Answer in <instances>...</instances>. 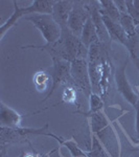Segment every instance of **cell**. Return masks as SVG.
<instances>
[{"mask_svg": "<svg viewBox=\"0 0 139 157\" xmlns=\"http://www.w3.org/2000/svg\"><path fill=\"white\" fill-rule=\"evenodd\" d=\"M22 48H35L41 49L48 52L51 57L66 60L68 62L77 59H87L88 58V47H86L82 42L80 37L73 35L68 27L62 29L61 38L54 43L44 45H26Z\"/></svg>", "mask_w": 139, "mask_h": 157, "instance_id": "1", "label": "cell"}, {"mask_svg": "<svg viewBox=\"0 0 139 157\" xmlns=\"http://www.w3.org/2000/svg\"><path fill=\"white\" fill-rule=\"evenodd\" d=\"M29 135H44L57 139L61 144L64 139L59 137L48 130V124L42 128H6L1 127V157L4 155L6 146L12 145L15 143H22L24 140H28Z\"/></svg>", "mask_w": 139, "mask_h": 157, "instance_id": "2", "label": "cell"}, {"mask_svg": "<svg viewBox=\"0 0 139 157\" xmlns=\"http://www.w3.org/2000/svg\"><path fill=\"white\" fill-rule=\"evenodd\" d=\"M57 0H35L32 4L26 7H20L16 1H13L14 3V13L9 19L4 22L0 27V39H2L4 34L17 23V21L22 18L25 15L32 14H52V9Z\"/></svg>", "mask_w": 139, "mask_h": 157, "instance_id": "3", "label": "cell"}, {"mask_svg": "<svg viewBox=\"0 0 139 157\" xmlns=\"http://www.w3.org/2000/svg\"><path fill=\"white\" fill-rule=\"evenodd\" d=\"M30 21L34 26H36L41 32L47 44L54 43L61 38L62 27L55 22L54 17L49 14H32L24 18Z\"/></svg>", "mask_w": 139, "mask_h": 157, "instance_id": "4", "label": "cell"}, {"mask_svg": "<svg viewBox=\"0 0 139 157\" xmlns=\"http://www.w3.org/2000/svg\"><path fill=\"white\" fill-rule=\"evenodd\" d=\"M54 62V66H52V86L50 88V90L47 93L46 98L43 100V102L47 101L48 98L54 94V92L55 91L59 86L61 85H72L73 84V80L71 78V62H68L66 60L59 59V58H54L52 59Z\"/></svg>", "mask_w": 139, "mask_h": 157, "instance_id": "5", "label": "cell"}, {"mask_svg": "<svg viewBox=\"0 0 139 157\" xmlns=\"http://www.w3.org/2000/svg\"><path fill=\"white\" fill-rule=\"evenodd\" d=\"M71 78L74 87L82 91L86 97L89 98L92 93V87L88 71L87 59H77L71 62Z\"/></svg>", "mask_w": 139, "mask_h": 157, "instance_id": "6", "label": "cell"}, {"mask_svg": "<svg viewBox=\"0 0 139 157\" xmlns=\"http://www.w3.org/2000/svg\"><path fill=\"white\" fill-rule=\"evenodd\" d=\"M128 63H129V58H127L125 62L116 69L114 78H115L117 91L122 95L123 98H125L129 104H131L133 107H135L136 104H137L139 101V95H137L134 92L132 86H131V84L129 83V81L127 78L126 69H127Z\"/></svg>", "mask_w": 139, "mask_h": 157, "instance_id": "7", "label": "cell"}, {"mask_svg": "<svg viewBox=\"0 0 139 157\" xmlns=\"http://www.w3.org/2000/svg\"><path fill=\"white\" fill-rule=\"evenodd\" d=\"M90 17L89 11L85 6V1H74L72 11L67 22V27L73 35L80 37L82 35L84 25Z\"/></svg>", "mask_w": 139, "mask_h": 157, "instance_id": "8", "label": "cell"}, {"mask_svg": "<svg viewBox=\"0 0 139 157\" xmlns=\"http://www.w3.org/2000/svg\"><path fill=\"white\" fill-rule=\"evenodd\" d=\"M85 6L89 11L90 17L94 23L100 41L103 43H111L112 40L108 34V30L103 21V17L100 13V1H85Z\"/></svg>", "mask_w": 139, "mask_h": 157, "instance_id": "9", "label": "cell"}, {"mask_svg": "<svg viewBox=\"0 0 139 157\" xmlns=\"http://www.w3.org/2000/svg\"><path fill=\"white\" fill-rule=\"evenodd\" d=\"M94 135L100 139L102 145L105 147L111 157H119V143H118L117 135L115 134V131L113 130L110 124L94 133Z\"/></svg>", "mask_w": 139, "mask_h": 157, "instance_id": "10", "label": "cell"}, {"mask_svg": "<svg viewBox=\"0 0 139 157\" xmlns=\"http://www.w3.org/2000/svg\"><path fill=\"white\" fill-rule=\"evenodd\" d=\"M74 1L71 0H57L52 9L51 16L62 29L67 27V22L72 11Z\"/></svg>", "mask_w": 139, "mask_h": 157, "instance_id": "11", "label": "cell"}, {"mask_svg": "<svg viewBox=\"0 0 139 157\" xmlns=\"http://www.w3.org/2000/svg\"><path fill=\"white\" fill-rule=\"evenodd\" d=\"M23 115L17 112L9 106L0 104V124L1 127L6 128H19L21 126Z\"/></svg>", "mask_w": 139, "mask_h": 157, "instance_id": "12", "label": "cell"}, {"mask_svg": "<svg viewBox=\"0 0 139 157\" xmlns=\"http://www.w3.org/2000/svg\"><path fill=\"white\" fill-rule=\"evenodd\" d=\"M88 71L92 87V92L100 95V80L103 75V62L100 61H88Z\"/></svg>", "mask_w": 139, "mask_h": 157, "instance_id": "13", "label": "cell"}, {"mask_svg": "<svg viewBox=\"0 0 139 157\" xmlns=\"http://www.w3.org/2000/svg\"><path fill=\"white\" fill-rule=\"evenodd\" d=\"M103 17V21L105 23L106 29L108 30V34L111 38L112 41H117L121 43L122 45L126 44V41L128 39V36L126 34V32L123 30V29L121 27V25L118 22H115L113 20H111L108 17L102 16Z\"/></svg>", "mask_w": 139, "mask_h": 157, "instance_id": "14", "label": "cell"}, {"mask_svg": "<svg viewBox=\"0 0 139 157\" xmlns=\"http://www.w3.org/2000/svg\"><path fill=\"white\" fill-rule=\"evenodd\" d=\"M125 46L128 49L130 58L133 60L139 72V26L136 27V32L132 36H128Z\"/></svg>", "mask_w": 139, "mask_h": 157, "instance_id": "15", "label": "cell"}, {"mask_svg": "<svg viewBox=\"0 0 139 157\" xmlns=\"http://www.w3.org/2000/svg\"><path fill=\"white\" fill-rule=\"evenodd\" d=\"M81 40L84 43V45L86 47L89 48L90 45H92L93 43L100 41L96 33V29L94 26V23H93L91 17H89L87 20V22L84 25V29H83L82 35H81Z\"/></svg>", "mask_w": 139, "mask_h": 157, "instance_id": "16", "label": "cell"}, {"mask_svg": "<svg viewBox=\"0 0 139 157\" xmlns=\"http://www.w3.org/2000/svg\"><path fill=\"white\" fill-rule=\"evenodd\" d=\"M100 13L102 16L108 17L111 20L119 23L120 12L117 10L114 0H100Z\"/></svg>", "mask_w": 139, "mask_h": 157, "instance_id": "17", "label": "cell"}, {"mask_svg": "<svg viewBox=\"0 0 139 157\" xmlns=\"http://www.w3.org/2000/svg\"><path fill=\"white\" fill-rule=\"evenodd\" d=\"M51 80H52L51 75L47 71H45V70H39V71H37L34 75V85L36 90L40 93L46 91Z\"/></svg>", "mask_w": 139, "mask_h": 157, "instance_id": "18", "label": "cell"}, {"mask_svg": "<svg viewBox=\"0 0 139 157\" xmlns=\"http://www.w3.org/2000/svg\"><path fill=\"white\" fill-rule=\"evenodd\" d=\"M110 73H111V62L106 60L103 62V75L100 80V97L103 100L107 97L110 88Z\"/></svg>", "mask_w": 139, "mask_h": 157, "instance_id": "19", "label": "cell"}, {"mask_svg": "<svg viewBox=\"0 0 139 157\" xmlns=\"http://www.w3.org/2000/svg\"><path fill=\"white\" fill-rule=\"evenodd\" d=\"M91 141H92V147L90 151H86L87 157H111L108 151L105 149V147L102 145L96 136L92 134L91 136Z\"/></svg>", "mask_w": 139, "mask_h": 157, "instance_id": "20", "label": "cell"}, {"mask_svg": "<svg viewBox=\"0 0 139 157\" xmlns=\"http://www.w3.org/2000/svg\"><path fill=\"white\" fill-rule=\"evenodd\" d=\"M103 108V100L97 93L92 92L89 97V111L87 113H83L84 115L89 117L90 115L100 112Z\"/></svg>", "mask_w": 139, "mask_h": 157, "instance_id": "21", "label": "cell"}, {"mask_svg": "<svg viewBox=\"0 0 139 157\" xmlns=\"http://www.w3.org/2000/svg\"><path fill=\"white\" fill-rule=\"evenodd\" d=\"M119 24L121 25V27L123 29V30L126 32L127 36H132L134 33L136 32V25L134 23L132 17L129 14H121L120 15V19H119Z\"/></svg>", "mask_w": 139, "mask_h": 157, "instance_id": "22", "label": "cell"}, {"mask_svg": "<svg viewBox=\"0 0 139 157\" xmlns=\"http://www.w3.org/2000/svg\"><path fill=\"white\" fill-rule=\"evenodd\" d=\"M77 89L72 85L65 86L62 92V102L65 104H77Z\"/></svg>", "mask_w": 139, "mask_h": 157, "instance_id": "23", "label": "cell"}, {"mask_svg": "<svg viewBox=\"0 0 139 157\" xmlns=\"http://www.w3.org/2000/svg\"><path fill=\"white\" fill-rule=\"evenodd\" d=\"M127 12L136 26H139V0H127Z\"/></svg>", "mask_w": 139, "mask_h": 157, "instance_id": "24", "label": "cell"}, {"mask_svg": "<svg viewBox=\"0 0 139 157\" xmlns=\"http://www.w3.org/2000/svg\"><path fill=\"white\" fill-rule=\"evenodd\" d=\"M61 145L66 147V148L69 150L70 154H71V157H87V154H86V151L82 150L77 144L73 140H63L61 143Z\"/></svg>", "mask_w": 139, "mask_h": 157, "instance_id": "25", "label": "cell"}, {"mask_svg": "<svg viewBox=\"0 0 139 157\" xmlns=\"http://www.w3.org/2000/svg\"><path fill=\"white\" fill-rule=\"evenodd\" d=\"M127 0H114V3L117 10L120 12V14H128L127 12Z\"/></svg>", "mask_w": 139, "mask_h": 157, "instance_id": "26", "label": "cell"}, {"mask_svg": "<svg viewBox=\"0 0 139 157\" xmlns=\"http://www.w3.org/2000/svg\"><path fill=\"white\" fill-rule=\"evenodd\" d=\"M135 111H136V135L139 140V101L135 106Z\"/></svg>", "mask_w": 139, "mask_h": 157, "instance_id": "27", "label": "cell"}, {"mask_svg": "<svg viewBox=\"0 0 139 157\" xmlns=\"http://www.w3.org/2000/svg\"><path fill=\"white\" fill-rule=\"evenodd\" d=\"M24 155H25V153H22L21 155H20V156H18V157H24Z\"/></svg>", "mask_w": 139, "mask_h": 157, "instance_id": "28", "label": "cell"}, {"mask_svg": "<svg viewBox=\"0 0 139 157\" xmlns=\"http://www.w3.org/2000/svg\"><path fill=\"white\" fill-rule=\"evenodd\" d=\"M136 150H139V145H138L137 147H136Z\"/></svg>", "mask_w": 139, "mask_h": 157, "instance_id": "29", "label": "cell"}]
</instances>
